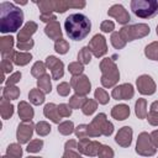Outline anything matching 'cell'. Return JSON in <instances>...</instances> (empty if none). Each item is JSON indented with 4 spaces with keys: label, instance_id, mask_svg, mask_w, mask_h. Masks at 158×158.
<instances>
[{
    "label": "cell",
    "instance_id": "6da1fadb",
    "mask_svg": "<svg viewBox=\"0 0 158 158\" xmlns=\"http://www.w3.org/2000/svg\"><path fill=\"white\" fill-rule=\"evenodd\" d=\"M23 22V12L9 1L0 4V31L2 33L16 32Z\"/></svg>",
    "mask_w": 158,
    "mask_h": 158
},
{
    "label": "cell",
    "instance_id": "7a4b0ae2",
    "mask_svg": "<svg viewBox=\"0 0 158 158\" xmlns=\"http://www.w3.org/2000/svg\"><path fill=\"white\" fill-rule=\"evenodd\" d=\"M114 132V125L106 118L105 114L96 115L89 125H79L74 133L78 138L84 137H99V136H110Z\"/></svg>",
    "mask_w": 158,
    "mask_h": 158
},
{
    "label": "cell",
    "instance_id": "3957f363",
    "mask_svg": "<svg viewBox=\"0 0 158 158\" xmlns=\"http://www.w3.org/2000/svg\"><path fill=\"white\" fill-rule=\"evenodd\" d=\"M64 28L70 40L81 41L89 35L91 30V22L83 14H72L65 19Z\"/></svg>",
    "mask_w": 158,
    "mask_h": 158
},
{
    "label": "cell",
    "instance_id": "277c9868",
    "mask_svg": "<svg viewBox=\"0 0 158 158\" xmlns=\"http://www.w3.org/2000/svg\"><path fill=\"white\" fill-rule=\"evenodd\" d=\"M41 11V15H49L53 14V11L56 12H65L68 9L74 7V9H83L85 7L86 2L85 1H73V0H56V1H35Z\"/></svg>",
    "mask_w": 158,
    "mask_h": 158
},
{
    "label": "cell",
    "instance_id": "5b68a950",
    "mask_svg": "<svg viewBox=\"0 0 158 158\" xmlns=\"http://www.w3.org/2000/svg\"><path fill=\"white\" fill-rule=\"evenodd\" d=\"M101 84L104 88H112L120 80V72L117 65L111 58H104L100 62Z\"/></svg>",
    "mask_w": 158,
    "mask_h": 158
},
{
    "label": "cell",
    "instance_id": "8992f818",
    "mask_svg": "<svg viewBox=\"0 0 158 158\" xmlns=\"http://www.w3.org/2000/svg\"><path fill=\"white\" fill-rule=\"evenodd\" d=\"M131 10L141 19H152L158 14L157 0H132Z\"/></svg>",
    "mask_w": 158,
    "mask_h": 158
},
{
    "label": "cell",
    "instance_id": "52a82bcc",
    "mask_svg": "<svg viewBox=\"0 0 158 158\" xmlns=\"http://www.w3.org/2000/svg\"><path fill=\"white\" fill-rule=\"evenodd\" d=\"M149 32H151L149 26L146 25V23L127 25V26H123V27L118 31L120 36L122 37V40H123L125 42H131V41H133V40L146 37L147 35H149Z\"/></svg>",
    "mask_w": 158,
    "mask_h": 158
},
{
    "label": "cell",
    "instance_id": "ba28073f",
    "mask_svg": "<svg viewBox=\"0 0 158 158\" xmlns=\"http://www.w3.org/2000/svg\"><path fill=\"white\" fill-rule=\"evenodd\" d=\"M157 148L154 147L152 139H151V135H148L147 132H142L138 135L137 138V143H136V152L139 156L143 157H151L156 154Z\"/></svg>",
    "mask_w": 158,
    "mask_h": 158
},
{
    "label": "cell",
    "instance_id": "9c48e42d",
    "mask_svg": "<svg viewBox=\"0 0 158 158\" xmlns=\"http://www.w3.org/2000/svg\"><path fill=\"white\" fill-rule=\"evenodd\" d=\"M70 86L74 89L75 94L80 95V96H86L90 93V89H91L90 80L84 74L72 77L70 78Z\"/></svg>",
    "mask_w": 158,
    "mask_h": 158
},
{
    "label": "cell",
    "instance_id": "30bf717a",
    "mask_svg": "<svg viewBox=\"0 0 158 158\" xmlns=\"http://www.w3.org/2000/svg\"><path fill=\"white\" fill-rule=\"evenodd\" d=\"M100 147H101L100 142L90 141L88 137H84V138H79L77 149L81 154H85V156H89V157H95V156H98V152H99Z\"/></svg>",
    "mask_w": 158,
    "mask_h": 158
},
{
    "label": "cell",
    "instance_id": "8fae6325",
    "mask_svg": "<svg viewBox=\"0 0 158 158\" xmlns=\"http://www.w3.org/2000/svg\"><path fill=\"white\" fill-rule=\"evenodd\" d=\"M88 48H89V51L96 57V58H100V57H102L104 54H106V52H107V44H106V40H105V37L102 36V35H95L91 40H90V42H89V44H88Z\"/></svg>",
    "mask_w": 158,
    "mask_h": 158
},
{
    "label": "cell",
    "instance_id": "7c38bea8",
    "mask_svg": "<svg viewBox=\"0 0 158 158\" xmlns=\"http://www.w3.org/2000/svg\"><path fill=\"white\" fill-rule=\"evenodd\" d=\"M136 85H137L138 91L143 95H152L156 93V89H157L154 80L147 74L139 75L136 80Z\"/></svg>",
    "mask_w": 158,
    "mask_h": 158
},
{
    "label": "cell",
    "instance_id": "4fadbf2b",
    "mask_svg": "<svg viewBox=\"0 0 158 158\" xmlns=\"http://www.w3.org/2000/svg\"><path fill=\"white\" fill-rule=\"evenodd\" d=\"M35 125L32 121H22L19 127H17V131H16V138L19 141L20 144H23V143H27L30 141V138L32 137V133H33V130H35Z\"/></svg>",
    "mask_w": 158,
    "mask_h": 158
},
{
    "label": "cell",
    "instance_id": "5bb4252c",
    "mask_svg": "<svg viewBox=\"0 0 158 158\" xmlns=\"http://www.w3.org/2000/svg\"><path fill=\"white\" fill-rule=\"evenodd\" d=\"M46 67L51 70L52 78L54 80H58L64 75V64L54 56H49L46 58Z\"/></svg>",
    "mask_w": 158,
    "mask_h": 158
},
{
    "label": "cell",
    "instance_id": "9a60e30c",
    "mask_svg": "<svg viewBox=\"0 0 158 158\" xmlns=\"http://www.w3.org/2000/svg\"><path fill=\"white\" fill-rule=\"evenodd\" d=\"M107 15L111 16V17H114V19H115L118 23H121V25H126V23H128L130 20H131V16H130V14L127 12V10H126L122 5H120V4L112 5V6L109 9Z\"/></svg>",
    "mask_w": 158,
    "mask_h": 158
},
{
    "label": "cell",
    "instance_id": "2e32d148",
    "mask_svg": "<svg viewBox=\"0 0 158 158\" xmlns=\"http://www.w3.org/2000/svg\"><path fill=\"white\" fill-rule=\"evenodd\" d=\"M133 95H135V89L130 83L121 84L115 89H112L111 91V96L115 100H130L133 98Z\"/></svg>",
    "mask_w": 158,
    "mask_h": 158
},
{
    "label": "cell",
    "instance_id": "e0dca14e",
    "mask_svg": "<svg viewBox=\"0 0 158 158\" xmlns=\"http://www.w3.org/2000/svg\"><path fill=\"white\" fill-rule=\"evenodd\" d=\"M37 30V23L33 21H28L25 23V26L20 30V32L17 33V43H27L31 40V36L36 32Z\"/></svg>",
    "mask_w": 158,
    "mask_h": 158
},
{
    "label": "cell",
    "instance_id": "ac0fdd59",
    "mask_svg": "<svg viewBox=\"0 0 158 158\" xmlns=\"http://www.w3.org/2000/svg\"><path fill=\"white\" fill-rule=\"evenodd\" d=\"M132 128L130 126H123L118 130V132L116 133L115 141L118 146L121 147H128L132 142Z\"/></svg>",
    "mask_w": 158,
    "mask_h": 158
},
{
    "label": "cell",
    "instance_id": "d6986e66",
    "mask_svg": "<svg viewBox=\"0 0 158 158\" xmlns=\"http://www.w3.org/2000/svg\"><path fill=\"white\" fill-rule=\"evenodd\" d=\"M14 38L11 36H2L0 38V53L2 59H11L14 54Z\"/></svg>",
    "mask_w": 158,
    "mask_h": 158
},
{
    "label": "cell",
    "instance_id": "ffe728a7",
    "mask_svg": "<svg viewBox=\"0 0 158 158\" xmlns=\"http://www.w3.org/2000/svg\"><path fill=\"white\" fill-rule=\"evenodd\" d=\"M17 111H19V116L22 121H32L33 118V109L32 106L27 102V101H20L19 102V106H17Z\"/></svg>",
    "mask_w": 158,
    "mask_h": 158
},
{
    "label": "cell",
    "instance_id": "44dd1931",
    "mask_svg": "<svg viewBox=\"0 0 158 158\" xmlns=\"http://www.w3.org/2000/svg\"><path fill=\"white\" fill-rule=\"evenodd\" d=\"M44 33L51 38V40H54V41H58L62 38V30H60V25L58 21H53V22H49L46 27H44Z\"/></svg>",
    "mask_w": 158,
    "mask_h": 158
},
{
    "label": "cell",
    "instance_id": "7402d4cb",
    "mask_svg": "<svg viewBox=\"0 0 158 158\" xmlns=\"http://www.w3.org/2000/svg\"><path fill=\"white\" fill-rule=\"evenodd\" d=\"M111 116L115 120H117V121L126 120L130 116V107H128V105H126V104L115 105L112 107V110H111Z\"/></svg>",
    "mask_w": 158,
    "mask_h": 158
},
{
    "label": "cell",
    "instance_id": "603a6c76",
    "mask_svg": "<svg viewBox=\"0 0 158 158\" xmlns=\"http://www.w3.org/2000/svg\"><path fill=\"white\" fill-rule=\"evenodd\" d=\"M43 115L47 118H49L52 122H54V123H59V121L62 118L60 115H59V112H58V105H56L53 102H49V104H47L44 106Z\"/></svg>",
    "mask_w": 158,
    "mask_h": 158
},
{
    "label": "cell",
    "instance_id": "cb8c5ba5",
    "mask_svg": "<svg viewBox=\"0 0 158 158\" xmlns=\"http://www.w3.org/2000/svg\"><path fill=\"white\" fill-rule=\"evenodd\" d=\"M78 148V143L75 139H70L65 143L64 146V154L62 156V158H83L79 152H77Z\"/></svg>",
    "mask_w": 158,
    "mask_h": 158
},
{
    "label": "cell",
    "instance_id": "d4e9b609",
    "mask_svg": "<svg viewBox=\"0 0 158 158\" xmlns=\"http://www.w3.org/2000/svg\"><path fill=\"white\" fill-rule=\"evenodd\" d=\"M31 59H32V54L28 52H14L11 57V60L16 65H26L30 63Z\"/></svg>",
    "mask_w": 158,
    "mask_h": 158
},
{
    "label": "cell",
    "instance_id": "484cf974",
    "mask_svg": "<svg viewBox=\"0 0 158 158\" xmlns=\"http://www.w3.org/2000/svg\"><path fill=\"white\" fill-rule=\"evenodd\" d=\"M0 114L4 120H7L14 115V105L4 98L0 99Z\"/></svg>",
    "mask_w": 158,
    "mask_h": 158
},
{
    "label": "cell",
    "instance_id": "4316f807",
    "mask_svg": "<svg viewBox=\"0 0 158 158\" xmlns=\"http://www.w3.org/2000/svg\"><path fill=\"white\" fill-rule=\"evenodd\" d=\"M20 96V89L16 85H5L2 88V98L6 100H15Z\"/></svg>",
    "mask_w": 158,
    "mask_h": 158
},
{
    "label": "cell",
    "instance_id": "83f0119b",
    "mask_svg": "<svg viewBox=\"0 0 158 158\" xmlns=\"http://www.w3.org/2000/svg\"><path fill=\"white\" fill-rule=\"evenodd\" d=\"M37 85H38V89L41 91H43L44 94H49L51 90H52V84H51V77L49 74H44L42 77H40L37 79Z\"/></svg>",
    "mask_w": 158,
    "mask_h": 158
},
{
    "label": "cell",
    "instance_id": "f1b7e54d",
    "mask_svg": "<svg viewBox=\"0 0 158 158\" xmlns=\"http://www.w3.org/2000/svg\"><path fill=\"white\" fill-rule=\"evenodd\" d=\"M21 156H22V148L20 143H11L6 149V154L2 156L1 158H21Z\"/></svg>",
    "mask_w": 158,
    "mask_h": 158
},
{
    "label": "cell",
    "instance_id": "f546056e",
    "mask_svg": "<svg viewBox=\"0 0 158 158\" xmlns=\"http://www.w3.org/2000/svg\"><path fill=\"white\" fill-rule=\"evenodd\" d=\"M28 99L30 102L33 105H41L44 101V93L41 91L40 89H31L28 93Z\"/></svg>",
    "mask_w": 158,
    "mask_h": 158
},
{
    "label": "cell",
    "instance_id": "4dcf8cb0",
    "mask_svg": "<svg viewBox=\"0 0 158 158\" xmlns=\"http://www.w3.org/2000/svg\"><path fill=\"white\" fill-rule=\"evenodd\" d=\"M135 111L138 118H146L147 117V100L142 98L138 99L135 104Z\"/></svg>",
    "mask_w": 158,
    "mask_h": 158
},
{
    "label": "cell",
    "instance_id": "1f68e13d",
    "mask_svg": "<svg viewBox=\"0 0 158 158\" xmlns=\"http://www.w3.org/2000/svg\"><path fill=\"white\" fill-rule=\"evenodd\" d=\"M144 54L148 59L158 60V42H152L147 44L144 48Z\"/></svg>",
    "mask_w": 158,
    "mask_h": 158
},
{
    "label": "cell",
    "instance_id": "d6a6232c",
    "mask_svg": "<svg viewBox=\"0 0 158 158\" xmlns=\"http://www.w3.org/2000/svg\"><path fill=\"white\" fill-rule=\"evenodd\" d=\"M96 109H98V101H96V100H93V99H86L85 102H84L83 106H81L83 114H84V115H88V116L93 115Z\"/></svg>",
    "mask_w": 158,
    "mask_h": 158
},
{
    "label": "cell",
    "instance_id": "836d02e7",
    "mask_svg": "<svg viewBox=\"0 0 158 158\" xmlns=\"http://www.w3.org/2000/svg\"><path fill=\"white\" fill-rule=\"evenodd\" d=\"M46 63H43V62H36L35 64H33V67H32V69H31V74H32V77H35V78H40V77H42V75H44L46 74Z\"/></svg>",
    "mask_w": 158,
    "mask_h": 158
},
{
    "label": "cell",
    "instance_id": "e575fe53",
    "mask_svg": "<svg viewBox=\"0 0 158 158\" xmlns=\"http://www.w3.org/2000/svg\"><path fill=\"white\" fill-rule=\"evenodd\" d=\"M74 123L72 121H64V122H60L58 125V132L60 135H64V136H68L70 133L74 132Z\"/></svg>",
    "mask_w": 158,
    "mask_h": 158
},
{
    "label": "cell",
    "instance_id": "d590c367",
    "mask_svg": "<svg viewBox=\"0 0 158 158\" xmlns=\"http://www.w3.org/2000/svg\"><path fill=\"white\" fill-rule=\"evenodd\" d=\"M78 59H79L78 62H80L83 65L90 63V60H91V52L89 51L88 46H86V47H83V48L79 51V53H78Z\"/></svg>",
    "mask_w": 158,
    "mask_h": 158
},
{
    "label": "cell",
    "instance_id": "8d00e7d4",
    "mask_svg": "<svg viewBox=\"0 0 158 158\" xmlns=\"http://www.w3.org/2000/svg\"><path fill=\"white\" fill-rule=\"evenodd\" d=\"M51 126H49V123L48 122H46V121H40L37 125H36V127H35V131H36V133L38 135V136H47L49 132H51Z\"/></svg>",
    "mask_w": 158,
    "mask_h": 158
},
{
    "label": "cell",
    "instance_id": "74e56055",
    "mask_svg": "<svg viewBox=\"0 0 158 158\" xmlns=\"http://www.w3.org/2000/svg\"><path fill=\"white\" fill-rule=\"evenodd\" d=\"M111 44L116 48V49H122L126 46V42L122 40V37L120 36L118 32H112L111 33Z\"/></svg>",
    "mask_w": 158,
    "mask_h": 158
},
{
    "label": "cell",
    "instance_id": "f35d334b",
    "mask_svg": "<svg viewBox=\"0 0 158 158\" xmlns=\"http://www.w3.org/2000/svg\"><path fill=\"white\" fill-rule=\"evenodd\" d=\"M85 100H86V98L85 96H80V95H78V94H75V95H73L70 99H69V106L72 107V109H81V106H83V104L85 102Z\"/></svg>",
    "mask_w": 158,
    "mask_h": 158
},
{
    "label": "cell",
    "instance_id": "ab89813d",
    "mask_svg": "<svg viewBox=\"0 0 158 158\" xmlns=\"http://www.w3.org/2000/svg\"><path fill=\"white\" fill-rule=\"evenodd\" d=\"M95 99H96V101L99 102V104H102V105H105V104H107L109 102V100H110V98H109V94L104 90V89H101V88H98L96 90H95Z\"/></svg>",
    "mask_w": 158,
    "mask_h": 158
},
{
    "label": "cell",
    "instance_id": "60d3db41",
    "mask_svg": "<svg viewBox=\"0 0 158 158\" xmlns=\"http://www.w3.org/2000/svg\"><path fill=\"white\" fill-rule=\"evenodd\" d=\"M54 49H56V52H58L59 54H65V53L69 51V43H68L65 40L60 38V40L56 41V43H54Z\"/></svg>",
    "mask_w": 158,
    "mask_h": 158
},
{
    "label": "cell",
    "instance_id": "b9f144b4",
    "mask_svg": "<svg viewBox=\"0 0 158 158\" xmlns=\"http://www.w3.org/2000/svg\"><path fill=\"white\" fill-rule=\"evenodd\" d=\"M42 147H43V141L42 139H33L27 144L26 151L28 153H36V152H40L42 149Z\"/></svg>",
    "mask_w": 158,
    "mask_h": 158
},
{
    "label": "cell",
    "instance_id": "7bdbcfd3",
    "mask_svg": "<svg viewBox=\"0 0 158 158\" xmlns=\"http://www.w3.org/2000/svg\"><path fill=\"white\" fill-rule=\"evenodd\" d=\"M98 158H114V151L110 146L101 144L99 152H98Z\"/></svg>",
    "mask_w": 158,
    "mask_h": 158
},
{
    "label": "cell",
    "instance_id": "ee69618b",
    "mask_svg": "<svg viewBox=\"0 0 158 158\" xmlns=\"http://www.w3.org/2000/svg\"><path fill=\"white\" fill-rule=\"evenodd\" d=\"M68 69L73 74V77L74 75H81V73L84 70V65L80 62H72V63H69Z\"/></svg>",
    "mask_w": 158,
    "mask_h": 158
},
{
    "label": "cell",
    "instance_id": "f6af8a7d",
    "mask_svg": "<svg viewBox=\"0 0 158 158\" xmlns=\"http://www.w3.org/2000/svg\"><path fill=\"white\" fill-rule=\"evenodd\" d=\"M12 60L11 59H2L1 60V69H2V79H1V83L5 81V74L6 73H11L12 72Z\"/></svg>",
    "mask_w": 158,
    "mask_h": 158
},
{
    "label": "cell",
    "instance_id": "bcb514c9",
    "mask_svg": "<svg viewBox=\"0 0 158 158\" xmlns=\"http://www.w3.org/2000/svg\"><path fill=\"white\" fill-rule=\"evenodd\" d=\"M72 107L69 106V104H59L58 105V112L60 115V117H69L72 115Z\"/></svg>",
    "mask_w": 158,
    "mask_h": 158
},
{
    "label": "cell",
    "instance_id": "7dc6e473",
    "mask_svg": "<svg viewBox=\"0 0 158 158\" xmlns=\"http://www.w3.org/2000/svg\"><path fill=\"white\" fill-rule=\"evenodd\" d=\"M70 88H72V86H70L69 83L63 81V83H60V84L57 86V91H58V94H59L60 96H67V95H69Z\"/></svg>",
    "mask_w": 158,
    "mask_h": 158
},
{
    "label": "cell",
    "instance_id": "c3c4849f",
    "mask_svg": "<svg viewBox=\"0 0 158 158\" xmlns=\"http://www.w3.org/2000/svg\"><path fill=\"white\" fill-rule=\"evenodd\" d=\"M147 121H148V123L149 125H152V126H158V111H149L148 114H147Z\"/></svg>",
    "mask_w": 158,
    "mask_h": 158
},
{
    "label": "cell",
    "instance_id": "681fc988",
    "mask_svg": "<svg viewBox=\"0 0 158 158\" xmlns=\"http://www.w3.org/2000/svg\"><path fill=\"white\" fill-rule=\"evenodd\" d=\"M115 28V23L110 20H105L101 22V26H100V30L102 32H112Z\"/></svg>",
    "mask_w": 158,
    "mask_h": 158
},
{
    "label": "cell",
    "instance_id": "f907efd6",
    "mask_svg": "<svg viewBox=\"0 0 158 158\" xmlns=\"http://www.w3.org/2000/svg\"><path fill=\"white\" fill-rule=\"evenodd\" d=\"M21 79V73L20 72H15L14 74H11L7 79H6V85H15L16 83H19Z\"/></svg>",
    "mask_w": 158,
    "mask_h": 158
},
{
    "label": "cell",
    "instance_id": "816d5d0a",
    "mask_svg": "<svg viewBox=\"0 0 158 158\" xmlns=\"http://www.w3.org/2000/svg\"><path fill=\"white\" fill-rule=\"evenodd\" d=\"M40 19L43 21V22H53V21H57V17L56 15L53 14H49V15H40Z\"/></svg>",
    "mask_w": 158,
    "mask_h": 158
},
{
    "label": "cell",
    "instance_id": "f5cc1de1",
    "mask_svg": "<svg viewBox=\"0 0 158 158\" xmlns=\"http://www.w3.org/2000/svg\"><path fill=\"white\" fill-rule=\"evenodd\" d=\"M151 139H152L154 147L158 148V130H154V131L151 133Z\"/></svg>",
    "mask_w": 158,
    "mask_h": 158
},
{
    "label": "cell",
    "instance_id": "db71d44e",
    "mask_svg": "<svg viewBox=\"0 0 158 158\" xmlns=\"http://www.w3.org/2000/svg\"><path fill=\"white\" fill-rule=\"evenodd\" d=\"M151 110H152V111H158V101L152 102V105H151Z\"/></svg>",
    "mask_w": 158,
    "mask_h": 158
},
{
    "label": "cell",
    "instance_id": "11a10c76",
    "mask_svg": "<svg viewBox=\"0 0 158 158\" xmlns=\"http://www.w3.org/2000/svg\"><path fill=\"white\" fill-rule=\"evenodd\" d=\"M27 158H41V157H27Z\"/></svg>",
    "mask_w": 158,
    "mask_h": 158
},
{
    "label": "cell",
    "instance_id": "9f6ffc18",
    "mask_svg": "<svg viewBox=\"0 0 158 158\" xmlns=\"http://www.w3.org/2000/svg\"><path fill=\"white\" fill-rule=\"evenodd\" d=\"M156 32H157V35H158V25H157V31H156Z\"/></svg>",
    "mask_w": 158,
    "mask_h": 158
}]
</instances>
